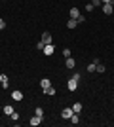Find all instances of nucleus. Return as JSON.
Returning a JSON list of instances; mask_svg holds the SVG:
<instances>
[{
  "label": "nucleus",
  "instance_id": "nucleus-18",
  "mask_svg": "<svg viewBox=\"0 0 114 127\" xmlns=\"http://www.w3.org/2000/svg\"><path fill=\"white\" fill-rule=\"evenodd\" d=\"M87 72H95V61H91L87 64Z\"/></svg>",
  "mask_w": 114,
  "mask_h": 127
},
{
  "label": "nucleus",
  "instance_id": "nucleus-4",
  "mask_svg": "<svg viewBox=\"0 0 114 127\" xmlns=\"http://www.w3.org/2000/svg\"><path fill=\"white\" fill-rule=\"evenodd\" d=\"M112 11H114V6L112 4H103V13H105V15H110Z\"/></svg>",
  "mask_w": 114,
  "mask_h": 127
},
{
  "label": "nucleus",
  "instance_id": "nucleus-22",
  "mask_svg": "<svg viewBox=\"0 0 114 127\" xmlns=\"http://www.w3.org/2000/svg\"><path fill=\"white\" fill-rule=\"evenodd\" d=\"M93 8H95V6H93V4H91V2H89V4H86V10H87V11H91V10H93Z\"/></svg>",
  "mask_w": 114,
  "mask_h": 127
},
{
  "label": "nucleus",
  "instance_id": "nucleus-15",
  "mask_svg": "<svg viewBox=\"0 0 114 127\" xmlns=\"http://www.w3.org/2000/svg\"><path fill=\"white\" fill-rule=\"evenodd\" d=\"M44 93H46V95H55V93H57V89H55V87H51V85H49L48 89H44Z\"/></svg>",
  "mask_w": 114,
  "mask_h": 127
},
{
  "label": "nucleus",
  "instance_id": "nucleus-5",
  "mask_svg": "<svg viewBox=\"0 0 114 127\" xmlns=\"http://www.w3.org/2000/svg\"><path fill=\"white\" fill-rule=\"evenodd\" d=\"M93 61H95V70H97V72H101V74H103L105 70V64H101V61H99V59H93Z\"/></svg>",
  "mask_w": 114,
  "mask_h": 127
},
{
  "label": "nucleus",
  "instance_id": "nucleus-23",
  "mask_svg": "<svg viewBox=\"0 0 114 127\" xmlns=\"http://www.w3.org/2000/svg\"><path fill=\"white\" fill-rule=\"evenodd\" d=\"M2 29H6V21L4 19H0V31H2Z\"/></svg>",
  "mask_w": 114,
  "mask_h": 127
},
{
  "label": "nucleus",
  "instance_id": "nucleus-2",
  "mask_svg": "<svg viewBox=\"0 0 114 127\" xmlns=\"http://www.w3.org/2000/svg\"><path fill=\"white\" fill-rule=\"evenodd\" d=\"M40 42H42L44 46L51 44V34H49V32H42V40H40Z\"/></svg>",
  "mask_w": 114,
  "mask_h": 127
},
{
  "label": "nucleus",
  "instance_id": "nucleus-11",
  "mask_svg": "<svg viewBox=\"0 0 114 127\" xmlns=\"http://www.w3.org/2000/svg\"><path fill=\"white\" fill-rule=\"evenodd\" d=\"M82 108H84V106H82V102H74V104H72V112H74V114H80Z\"/></svg>",
  "mask_w": 114,
  "mask_h": 127
},
{
  "label": "nucleus",
  "instance_id": "nucleus-26",
  "mask_svg": "<svg viewBox=\"0 0 114 127\" xmlns=\"http://www.w3.org/2000/svg\"><path fill=\"white\" fill-rule=\"evenodd\" d=\"M91 4L95 6V8H97V6H101V2H99V0H91Z\"/></svg>",
  "mask_w": 114,
  "mask_h": 127
},
{
  "label": "nucleus",
  "instance_id": "nucleus-20",
  "mask_svg": "<svg viewBox=\"0 0 114 127\" xmlns=\"http://www.w3.org/2000/svg\"><path fill=\"white\" fill-rule=\"evenodd\" d=\"M63 57H71V49H69V48H65V49H63Z\"/></svg>",
  "mask_w": 114,
  "mask_h": 127
},
{
  "label": "nucleus",
  "instance_id": "nucleus-13",
  "mask_svg": "<svg viewBox=\"0 0 114 127\" xmlns=\"http://www.w3.org/2000/svg\"><path fill=\"white\" fill-rule=\"evenodd\" d=\"M71 17L72 19H78V17H80V10H78V8H71Z\"/></svg>",
  "mask_w": 114,
  "mask_h": 127
},
{
  "label": "nucleus",
  "instance_id": "nucleus-10",
  "mask_svg": "<svg viewBox=\"0 0 114 127\" xmlns=\"http://www.w3.org/2000/svg\"><path fill=\"white\" fill-rule=\"evenodd\" d=\"M11 99L13 101H23V93L21 91H11Z\"/></svg>",
  "mask_w": 114,
  "mask_h": 127
},
{
  "label": "nucleus",
  "instance_id": "nucleus-8",
  "mask_svg": "<svg viewBox=\"0 0 114 127\" xmlns=\"http://www.w3.org/2000/svg\"><path fill=\"white\" fill-rule=\"evenodd\" d=\"M49 85H51V82H49L48 78H42V80H40V87H42V91H44V89H48Z\"/></svg>",
  "mask_w": 114,
  "mask_h": 127
},
{
  "label": "nucleus",
  "instance_id": "nucleus-6",
  "mask_svg": "<svg viewBox=\"0 0 114 127\" xmlns=\"http://www.w3.org/2000/svg\"><path fill=\"white\" fill-rule=\"evenodd\" d=\"M42 51H44V55H53L55 49H53V46H51V44H48V46H44Z\"/></svg>",
  "mask_w": 114,
  "mask_h": 127
},
{
  "label": "nucleus",
  "instance_id": "nucleus-14",
  "mask_svg": "<svg viewBox=\"0 0 114 127\" xmlns=\"http://www.w3.org/2000/svg\"><path fill=\"white\" fill-rule=\"evenodd\" d=\"M76 25H78V21H76V19H72V17L69 19V21H67V27H69L71 31H72V29H76Z\"/></svg>",
  "mask_w": 114,
  "mask_h": 127
},
{
  "label": "nucleus",
  "instance_id": "nucleus-7",
  "mask_svg": "<svg viewBox=\"0 0 114 127\" xmlns=\"http://www.w3.org/2000/svg\"><path fill=\"white\" fill-rule=\"evenodd\" d=\"M65 64H67V68H74V66H76V61L72 57H67L65 59Z\"/></svg>",
  "mask_w": 114,
  "mask_h": 127
},
{
  "label": "nucleus",
  "instance_id": "nucleus-1",
  "mask_svg": "<svg viewBox=\"0 0 114 127\" xmlns=\"http://www.w3.org/2000/svg\"><path fill=\"white\" fill-rule=\"evenodd\" d=\"M72 114H74L72 108H63V110H61V118H65V120H71Z\"/></svg>",
  "mask_w": 114,
  "mask_h": 127
},
{
  "label": "nucleus",
  "instance_id": "nucleus-17",
  "mask_svg": "<svg viewBox=\"0 0 114 127\" xmlns=\"http://www.w3.org/2000/svg\"><path fill=\"white\" fill-rule=\"evenodd\" d=\"M71 122L72 123H80V116H78V114H72V116H71Z\"/></svg>",
  "mask_w": 114,
  "mask_h": 127
},
{
  "label": "nucleus",
  "instance_id": "nucleus-3",
  "mask_svg": "<svg viewBox=\"0 0 114 127\" xmlns=\"http://www.w3.org/2000/svg\"><path fill=\"white\" fill-rule=\"evenodd\" d=\"M29 123H31V125H34V127H36V125H40V123H42V118H40V116H36V114H34V116L31 118V120H29Z\"/></svg>",
  "mask_w": 114,
  "mask_h": 127
},
{
  "label": "nucleus",
  "instance_id": "nucleus-9",
  "mask_svg": "<svg viewBox=\"0 0 114 127\" xmlns=\"http://www.w3.org/2000/svg\"><path fill=\"white\" fill-rule=\"evenodd\" d=\"M67 87H69V91H76V87H78V82H76V80H69Z\"/></svg>",
  "mask_w": 114,
  "mask_h": 127
},
{
  "label": "nucleus",
  "instance_id": "nucleus-12",
  "mask_svg": "<svg viewBox=\"0 0 114 127\" xmlns=\"http://www.w3.org/2000/svg\"><path fill=\"white\" fill-rule=\"evenodd\" d=\"M0 84H2V87H8L10 80H8V76H6V74H0Z\"/></svg>",
  "mask_w": 114,
  "mask_h": 127
},
{
  "label": "nucleus",
  "instance_id": "nucleus-24",
  "mask_svg": "<svg viewBox=\"0 0 114 127\" xmlns=\"http://www.w3.org/2000/svg\"><path fill=\"white\" fill-rule=\"evenodd\" d=\"M80 78H82V74H74L72 76V80H76V82H80Z\"/></svg>",
  "mask_w": 114,
  "mask_h": 127
},
{
  "label": "nucleus",
  "instance_id": "nucleus-25",
  "mask_svg": "<svg viewBox=\"0 0 114 127\" xmlns=\"http://www.w3.org/2000/svg\"><path fill=\"white\" fill-rule=\"evenodd\" d=\"M99 2H101V4H112L114 0H99Z\"/></svg>",
  "mask_w": 114,
  "mask_h": 127
},
{
  "label": "nucleus",
  "instance_id": "nucleus-19",
  "mask_svg": "<svg viewBox=\"0 0 114 127\" xmlns=\"http://www.w3.org/2000/svg\"><path fill=\"white\" fill-rule=\"evenodd\" d=\"M34 114H36V116H40V118H42V116H44V110H42V106H38L36 110H34Z\"/></svg>",
  "mask_w": 114,
  "mask_h": 127
},
{
  "label": "nucleus",
  "instance_id": "nucleus-16",
  "mask_svg": "<svg viewBox=\"0 0 114 127\" xmlns=\"http://www.w3.org/2000/svg\"><path fill=\"white\" fill-rule=\"evenodd\" d=\"M11 112H13V106H4V114L6 116H11Z\"/></svg>",
  "mask_w": 114,
  "mask_h": 127
},
{
  "label": "nucleus",
  "instance_id": "nucleus-21",
  "mask_svg": "<svg viewBox=\"0 0 114 127\" xmlns=\"http://www.w3.org/2000/svg\"><path fill=\"white\" fill-rule=\"evenodd\" d=\"M11 120H13V122H17V120H19V114H17V112H15V110L11 112Z\"/></svg>",
  "mask_w": 114,
  "mask_h": 127
}]
</instances>
